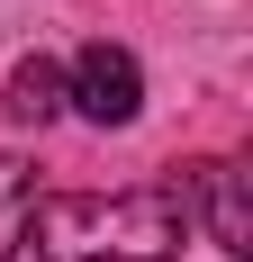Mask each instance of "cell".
I'll list each match as a JSON object with an SVG mask.
<instances>
[{"label":"cell","instance_id":"1","mask_svg":"<svg viewBox=\"0 0 253 262\" xmlns=\"http://www.w3.org/2000/svg\"><path fill=\"white\" fill-rule=\"evenodd\" d=\"M181 199L172 190H54V199H27V235L46 262H172L181 253Z\"/></svg>","mask_w":253,"mask_h":262},{"label":"cell","instance_id":"5","mask_svg":"<svg viewBox=\"0 0 253 262\" xmlns=\"http://www.w3.org/2000/svg\"><path fill=\"white\" fill-rule=\"evenodd\" d=\"M9 244H27V163L0 154V262H9Z\"/></svg>","mask_w":253,"mask_h":262},{"label":"cell","instance_id":"2","mask_svg":"<svg viewBox=\"0 0 253 262\" xmlns=\"http://www.w3.org/2000/svg\"><path fill=\"white\" fill-rule=\"evenodd\" d=\"M73 108L81 118H100V127H126L136 108H145V73H136V54L126 46H81L73 54Z\"/></svg>","mask_w":253,"mask_h":262},{"label":"cell","instance_id":"3","mask_svg":"<svg viewBox=\"0 0 253 262\" xmlns=\"http://www.w3.org/2000/svg\"><path fill=\"white\" fill-rule=\"evenodd\" d=\"M190 181L208 190V226H217V244H226V253H253V217H244V181H235L226 163H199Z\"/></svg>","mask_w":253,"mask_h":262},{"label":"cell","instance_id":"4","mask_svg":"<svg viewBox=\"0 0 253 262\" xmlns=\"http://www.w3.org/2000/svg\"><path fill=\"white\" fill-rule=\"evenodd\" d=\"M54 108H64V63H46V54H27L18 73H9V118H27V127H46Z\"/></svg>","mask_w":253,"mask_h":262}]
</instances>
